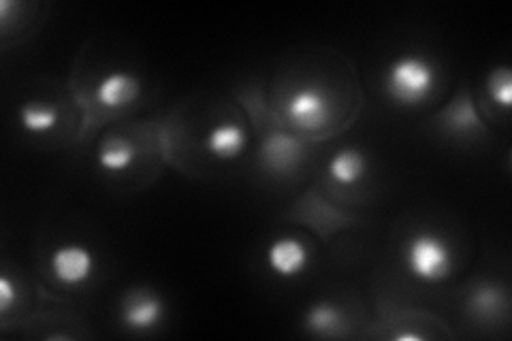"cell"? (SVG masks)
<instances>
[{"mask_svg":"<svg viewBox=\"0 0 512 341\" xmlns=\"http://www.w3.org/2000/svg\"><path fill=\"white\" fill-rule=\"evenodd\" d=\"M438 71L421 54H404L395 58L384 73V90L397 105L416 107L434 94Z\"/></svg>","mask_w":512,"mask_h":341,"instance_id":"cell-1","label":"cell"},{"mask_svg":"<svg viewBox=\"0 0 512 341\" xmlns=\"http://www.w3.org/2000/svg\"><path fill=\"white\" fill-rule=\"evenodd\" d=\"M404 261L412 278L436 284L453 273V252L448 243L434 233H416L410 237L404 250Z\"/></svg>","mask_w":512,"mask_h":341,"instance_id":"cell-2","label":"cell"},{"mask_svg":"<svg viewBox=\"0 0 512 341\" xmlns=\"http://www.w3.org/2000/svg\"><path fill=\"white\" fill-rule=\"evenodd\" d=\"M284 111L293 126L301 128V131H316V128L329 122L331 103L323 90L316 86H306L297 88L288 96Z\"/></svg>","mask_w":512,"mask_h":341,"instance_id":"cell-3","label":"cell"},{"mask_svg":"<svg viewBox=\"0 0 512 341\" xmlns=\"http://www.w3.org/2000/svg\"><path fill=\"white\" fill-rule=\"evenodd\" d=\"M50 267L56 282L64 286H82L92 278L96 258L84 243H64L52 252Z\"/></svg>","mask_w":512,"mask_h":341,"instance_id":"cell-4","label":"cell"},{"mask_svg":"<svg viewBox=\"0 0 512 341\" xmlns=\"http://www.w3.org/2000/svg\"><path fill=\"white\" fill-rule=\"evenodd\" d=\"M165 316V303L156 292L148 288H137L128 292L122 301V322L131 331L143 333L158 327Z\"/></svg>","mask_w":512,"mask_h":341,"instance_id":"cell-5","label":"cell"},{"mask_svg":"<svg viewBox=\"0 0 512 341\" xmlns=\"http://www.w3.org/2000/svg\"><path fill=\"white\" fill-rule=\"evenodd\" d=\"M310 250L297 237H280L267 248V265L271 273L284 280H293L308 269Z\"/></svg>","mask_w":512,"mask_h":341,"instance_id":"cell-6","label":"cell"},{"mask_svg":"<svg viewBox=\"0 0 512 341\" xmlns=\"http://www.w3.org/2000/svg\"><path fill=\"white\" fill-rule=\"evenodd\" d=\"M301 158L303 143L288 133H271L261 145V165L276 175H284L297 169Z\"/></svg>","mask_w":512,"mask_h":341,"instance_id":"cell-7","label":"cell"},{"mask_svg":"<svg viewBox=\"0 0 512 341\" xmlns=\"http://www.w3.org/2000/svg\"><path fill=\"white\" fill-rule=\"evenodd\" d=\"M141 92V79L131 71H111L96 86V103L107 109L131 105Z\"/></svg>","mask_w":512,"mask_h":341,"instance_id":"cell-8","label":"cell"},{"mask_svg":"<svg viewBox=\"0 0 512 341\" xmlns=\"http://www.w3.org/2000/svg\"><path fill=\"white\" fill-rule=\"evenodd\" d=\"M205 148L220 160H235L248 148V131L237 122L218 124L207 135Z\"/></svg>","mask_w":512,"mask_h":341,"instance_id":"cell-9","label":"cell"},{"mask_svg":"<svg viewBox=\"0 0 512 341\" xmlns=\"http://www.w3.org/2000/svg\"><path fill=\"white\" fill-rule=\"evenodd\" d=\"M137 148L135 143L122 137V135H109L99 143V150H96V162L99 167L109 173H120L126 171L135 162Z\"/></svg>","mask_w":512,"mask_h":341,"instance_id":"cell-10","label":"cell"},{"mask_svg":"<svg viewBox=\"0 0 512 341\" xmlns=\"http://www.w3.org/2000/svg\"><path fill=\"white\" fill-rule=\"evenodd\" d=\"M327 171L335 184L355 186L367 173V158L355 148H344L331 156Z\"/></svg>","mask_w":512,"mask_h":341,"instance_id":"cell-11","label":"cell"},{"mask_svg":"<svg viewBox=\"0 0 512 341\" xmlns=\"http://www.w3.org/2000/svg\"><path fill=\"white\" fill-rule=\"evenodd\" d=\"M344 314L335 303L320 301L306 312V331L318 337L340 335L344 329Z\"/></svg>","mask_w":512,"mask_h":341,"instance_id":"cell-12","label":"cell"},{"mask_svg":"<svg viewBox=\"0 0 512 341\" xmlns=\"http://www.w3.org/2000/svg\"><path fill=\"white\" fill-rule=\"evenodd\" d=\"M20 124L30 135L50 133L58 124V109L41 101H30L20 107Z\"/></svg>","mask_w":512,"mask_h":341,"instance_id":"cell-13","label":"cell"},{"mask_svg":"<svg viewBox=\"0 0 512 341\" xmlns=\"http://www.w3.org/2000/svg\"><path fill=\"white\" fill-rule=\"evenodd\" d=\"M470 310L480 318H495L506 310V295L500 286L480 284L470 297Z\"/></svg>","mask_w":512,"mask_h":341,"instance_id":"cell-14","label":"cell"},{"mask_svg":"<svg viewBox=\"0 0 512 341\" xmlns=\"http://www.w3.org/2000/svg\"><path fill=\"white\" fill-rule=\"evenodd\" d=\"M487 90L493 103H498L502 109H510L512 105V75L508 67L493 69L487 79Z\"/></svg>","mask_w":512,"mask_h":341,"instance_id":"cell-15","label":"cell"},{"mask_svg":"<svg viewBox=\"0 0 512 341\" xmlns=\"http://www.w3.org/2000/svg\"><path fill=\"white\" fill-rule=\"evenodd\" d=\"M13 303H15V286L9 275H3V278H0V312L7 314Z\"/></svg>","mask_w":512,"mask_h":341,"instance_id":"cell-16","label":"cell"},{"mask_svg":"<svg viewBox=\"0 0 512 341\" xmlns=\"http://www.w3.org/2000/svg\"><path fill=\"white\" fill-rule=\"evenodd\" d=\"M397 341H421V335H414V333H402V335H395Z\"/></svg>","mask_w":512,"mask_h":341,"instance_id":"cell-17","label":"cell"}]
</instances>
